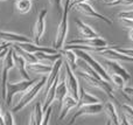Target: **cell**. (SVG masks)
Returning <instances> with one entry per match:
<instances>
[{"label": "cell", "mask_w": 133, "mask_h": 125, "mask_svg": "<svg viewBox=\"0 0 133 125\" xmlns=\"http://www.w3.org/2000/svg\"><path fill=\"white\" fill-rule=\"evenodd\" d=\"M103 111H105L106 116H108V118H109L108 124H115V125H119L120 124L119 116H118V112H117V110H116V107H115L113 103L106 102L105 104H104Z\"/></svg>", "instance_id": "cell-17"}, {"label": "cell", "mask_w": 133, "mask_h": 125, "mask_svg": "<svg viewBox=\"0 0 133 125\" xmlns=\"http://www.w3.org/2000/svg\"><path fill=\"white\" fill-rule=\"evenodd\" d=\"M77 74H78V76H79L82 80H84L89 85L95 87V88H98V89H101V90H103L106 95L110 96V98L113 101V102H116V97L113 96V90H112V88H111L109 81H105V80L102 78V77L91 76V75L87 74L85 71H78Z\"/></svg>", "instance_id": "cell-2"}, {"label": "cell", "mask_w": 133, "mask_h": 125, "mask_svg": "<svg viewBox=\"0 0 133 125\" xmlns=\"http://www.w3.org/2000/svg\"><path fill=\"white\" fill-rule=\"evenodd\" d=\"M26 68H27V71H32L34 74H49L51 71V65L44 64L42 62H34V63H27L26 64Z\"/></svg>", "instance_id": "cell-18"}, {"label": "cell", "mask_w": 133, "mask_h": 125, "mask_svg": "<svg viewBox=\"0 0 133 125\" xmlns=\"http://www.w3.org/2000/svg\"><path fill=\"white\" fill-rule=\"evenodd\" d=\"M113 1H116V0H104V2H105L106 5H110L111 2H113Z\"/></svg>", "instance_id": "cell-40"}, {"label": "cell", "mask_w": 133, "mask_h": 125, "mask_svg": "<svg viewBox=\"0 0 133 125\" xmlns=\"http://www.w3.org/2000/svg\"><path fill=\"white\" fill-rule=\"evenodd\" d=\"M64 64V69H65V76H66V88L68 91L70 93V95L72 97H75L76 100H78V96H79V84L78 81L76 78L75 74H74V70L70 68V65L66 62H63Z\"/></svg>", "instance_id": "cell-9"}, {"label": "cell", "mask_w": 133, "mask_h": 125, "mask_svg": "<svg viewBox=\"0 0 133 125\" xmlns=\"http://www.w3.org/2000/svg\"><path fill=\"white\" fill-rule=\"evenodd\" d=\"M122 109H123V115L125 116L127 123L133 125V108L129 104H123Z\"/></svg>", "instance_id": "cell-26"}, {"label": "cell", "mask_w": 133, "mask_h": 125, "mask_svg": "<svg viewBox=\"0 0 133 125\" xmlns=\"http://www.w3.org/2000/svg\"><path fill=\"white\" fill-rule=\"evenodd\" d=\"M39 80L34 78V80H22L20 82H7V95H6V104L11 105L13 96L18 93H25L27 91L29 88H32Z\"/></svg>", "instance_id": "cell-4"}, {"label": "cell", "mask_w": 133, "mask_h": 125, "mask_svg": "<svg viewBox=\"0 0 133 125\" xmlns=\"http://www.w3.org/2000/svg\"><path fill=\"white\" fill-rule=\"evenodd\" d=\"M14 67L13 60V48H8L6 56L2 62V74H1V97L2 100H6L7 95V76L8 71Z\"/></svg>", "instance_id": "cell-5"}, {"label": "cell", "mask_w": 133, "mask_h": 125, "mask_svg": "<svg viewBox=\"0 0 133 125\" xmlns=\"http://www.w3.org/2000/svg\"><path fill=\"white\" fill-rule=\"evenodd\" d=\"M72 50H75V53H76V55H77L78 58H82V60H84L85 62H87L88 64L90 65V67L94 68V69L96 70V71L98 73L99 75H101L102 78H104L105 81H109V82L111 81L110 75L108 74V71H106V70L104 69V68L102 67V65L99 64V63L97 62V61L95 60V58L92 57L91 55H90V54H88L87 51H84L83 49H72Z\"/></svg>", "instance_id": "cell-6"}, {"label": "cell", "mask_w": 133, "mask_h": 125, "mask_svg": "<svg viewBox=\"0 0 133 125\" xmlns=\"http://www.w3.org/2000/svg\"><path fill=\"white\" fill-rule=\"evenodd\" d=\"M117 5H124V6H131L133 5V0H116L111 2L110 6H117Z\"/></svg>", "instance_id": "cell-31"}, {"label": "cell", "mask_w": 133, "mask_h": 125, "mask_svg": "<svg viewBox=\"0 0 133 125\" xmlns=\"http://www.w3.org/2000/svg\"><path fill=\"white\" fill-rule=\"evenodd\" d=\"M110 78H111V82L112 83H115V85L117 87L118 89H124V84H125V80L123 78L122 76H119L118 74H115V73H112V74L110 75Z\"/></svg>", "instance_id": "cell-27"}, {"label": "cell", "mask_w": 133, "mask_h": 125, "mask_svg": "<svg viewBox=\"0 0 133 125\" xmlns=\"http://www.w3.org/2000/svg\"><path fill=\"white\" fill-rule=\"evenodd\" d=\"M9 48V47H8ZM8 48H6V49H4V50H1L0 51V60H2V58L6 56V54H7V51H8Z\"/></svg>", "instance_id": "cell-37"}, {"label": "cell", "mask_w": 133, "mask_h": 125, "mask_svg": "<svg viewBox=\"0 0 133 125\" xmlns=\"http://www.w3.org/2000/svg\"><path fill=\"white\" fill-rule=\"evenodd\" d=\"M0 124H4V118H2V111L0 108Z\"/></svg>", "instance_id": "cell-39"}, {"label": "cell", "mask_w": 133, "mask_h": 125, "mask_svg": "<svg viewBox=\"0 0 133 125\" xmlns=\"http://www.w3.org/2000/svg\"><path fill=\"white\" fill-rule=\"evenodd\" d=\"M13 60H14V65L18 68L19 73H20L21 77L23 80H29V75L27 73V68H26V64H27V61L25 60L23 56H21L20 54H18L15 50L13 49Z\"/></svg>", "instance_id": "cell-16"}, {"label": "cell", "mask_w": 133, "mask_h": 125, "mask_svg": "<svg viewBox=\"0 0 133 125\" xmlns=\"http://www.w3.org/2000/svg\"><path fill=\"white\" fill-rule=\"evenodd\" d=\"M77 103H78V101L76 100L75 97H72L71 95H66L65 97L63 98L62 104H61L62 108H61V114H60V116H58V119H60V121L64 119L65 116L68 115V112L70 111L71 109L77 107Z\"/></svg>", "instance_id": "cell-14"}, {"label": "cell", "mask_w": 133, "mask_h": 125, "mask_svg": "<svg viewBox=\"0 0 133 125\" xmlns=\"http://www.w3.org/2000/svg\"><path fill=\"white\" fill-rule=\"evenodd\" d=\"M70 1L71 0H65L63 13H62V16H61L62 19H61V22L58 25L56 37L54 40L53 48H55L56 50H61L63 48L66 34H68V13H69V9H70Z\"/></svg>", "instance_id": "cell-1"}, {"label": "cell", "mask_w": 133, "mask_h": 125, "mask_svg": "<svg viewBox=\"0 0 133 125\" xmlns=\"http://www.w3.org/2000/svg\"><path fill=\"white\" fill-rule=\"evenodd\" d=\"M42 121H43V110H42V105L40 102H37L34 105L32 116H30V122L29 124L33 125H41Z\"/></svg>", "instance_id": "cell-21"}, {"label": "cell", "mask_w": 133, "mask_h": 125, "mask_svg": "<svg viewBox=\"0 0 133 125\" xmlns=\"http://www.w3.org/2000/svg\"><path fill=\"white\" fill-rule=\"evenodd\" d=\"M105 64L108 65V68L111 70V71L115 73V74H118L119 76H122L126 82H129L130 80H131V75L129 74V71H127L120 63H118V61L109 60L108 58V60L105 61Z\"/></svg>", "instance_id": "cell-13"}, {"label": "cell", "mask_w": 133, "mask_h": 125, "mask_svg": "<svg viewBox=\"0 0 133 125\" xmlns=\"http://www.w3.org/2000/svg\"><path fill=\"white\" fill-rule=\"evenodd\" d=\"M62 55L65 57V62L70 65L71 69L75 70L77 68V55L75 51H72V49H64L62 51Z\"/></svg>", "instance_id": "cell-23"}, {"label": "cell", "mask_w": 133, "mask_h": 125, "mask_svg": "<svg viewBox=\"0 0 133 125\" xmlns=\"http://www.w3.org/2000/svg\"><path fill=\"white\" fill-rule=\"evenodd\" d=\"M14 5H15L16 11L20 14H27L28 12H30L33 6L32 0H15Z\"/></svg>", "instance_id": "cell-24"}, {"label": "cell", "mask_w": 133, "mask_h": 125, "mask_svg": "<svg viewBox=\"0 0 133 125\" xmlns=\"http://www.w3.org/2000/svg\"><path fill=\"white\" fill-rule=\"evenodd\" d=\"M104 105L102 103H92V104H85L78 108V110L75 112V115L72 116L71 121L69 122V124H74L76 122V119L81 116H92V115H98L103 111Z\"/></svg>", "instance_id": "cell-8"}, {"label": "cell", "mask_w": 133, "mask_h": 125, "mask_svg": "<svg viewBox=\"0 0 133 125\" xmlns=\"http://www.w3.org/2000/svg\"><path fill=\"white\" fill-rule=\"evenodd\" d=\"M112 48L116 49L117 51H119V53H123V54H126V55L133 56V49H131V48H122V47H117V46H112Z\"/></svg>", "instance_id": "cell-30"}, {"label": "cell", "mask_w": 133, "mask_h": 125, "mask_svg": "<svg viewBox=\"0 0 133 125\" xmlns=\"http://www.w3.org/2000/svg\"><path fill=\"white\" fill-rule=\"evenodd\" d=\"M68 95V88H66V83L65 80L62 78V81L60 83H57L56 87V93H55V100L57 101L60 104H62V101L65 96Z\"/></svg>", "instance_id": "cell-22"}, {"label": "cell", "mask_w": 133, "mask_h": 125, "mask_svg": "<svg viewBox=\"0 0 133 125\" xmlns=\"http://www.w3.org/2000/svg\"><path fill=\"white\" fill-rule=\"evenodd\" d=\"M0 40L9 43H21V42H32L29 37L12 32H0Z\"/></svg>", "instance_id": "cell-15"}, {"label": "cell", "mask_w": 133, "mask_h": 125, "mask_svg": "<svg viewBox=\"0 0 133 125\" xmlns=\"http://www.w3.org/2000/svg\"><path fill=\"white\" fill-rule=\"evenodd\" d=\"M78 103H77V107H82V105L85 104H92V103H98L99 100L95 96L90 95V94L85 93V90L83 88L79 87V96H78Z\"/></svg>", "instance_id": "cell-20"}, {"label": "cell", "mask_w": 133, "mask_h": 125, "mask_svg": "<svg viewBox=\"0 0 133 125\" xmlns=\"http://www.w3.org/2000/svg\"><path fill=\"white\" fill-rule=\"evenodd\" d=\"M8 47H9V42H5L4 41V43L0 44V51L4 50V49H6V48H8Z\"/></svg>", "instance_id": "cell-36"}, {"label": "cell", "mask_w": 133, "mask_h": 125, "mask_svg": "<svg viewBox=\"0 0 133 125\" xmlns=\"http://www.w3.org/2000/svg\"><path fill=\"white\" fill-rule=\"evenodd\" d=\"M2 118H4V124L6 125H14L15 122H14L13 115H12L11 111H6L4 115H2Z\"/></svg>", "instance_id": "cell-28"}, {"label": "cell", "mask_w": 133, "mask_h": 125, "mask_svg": "<svg viewBox=\"0 0 133 125\" xmlns=\"http://www.w3.org/2000/svg\"><path fill=\"white\" fill-rule=\"evenodd\" d=\"M46 82H47V77L46 76H43L41 80H39V81H37L36 83L32 87V88L28 89L27 93H26L25 95L21 97L20 102H19L18 104L13 108V110H12V111H13V112H18V111H20V110H22L26 105L29 104V103L35 98V96H36L37 94L41 91V89L46 85Z\"/></svg>", "instance_id": "cell-3"}, {"label": "cell", "mask_w": 133, "mask_h": 125, "mask_svg": "<svg viewBox=\"0 0 133 125\" xmlns=\"http://www.w3.org/2000/svg\"><path fill=\"white\" fill-rule=\"evenodd\" d=\"M72 8H75L76 11H78L79 13L84 14V15L87 16H90V18H95V19H101V20H103L104 22H106L108 25H112V20L109 18H106V16L102 15L101 13H98V12L96 11V9L94 8V7L91 6L90 4H88V1H83V2H78V4H76L75 6L72 7Z\"/></svg>", "instance_id": "cell-7"}, {"label": "cell", "mask_w": 133, "mask_h": 125, "mask_svg": "<svg viewBox=\"0 0 133 125\" xmlns=\"http://www.w3.org/2000/svg\"><path fill=\"white\" fill-rule=\"evenodd\" d=\"M75 22H76V25H77L78 32H79V34H81L82 37H96V36H98V34H97V33L95 32L89 25L84 23L83 21L76 19Z\"/></svg>", "instance_id": "cell-19"}, {"label": "cell", "mask_w": 133, "mask_h": 125, "mask_svg": "<svg viewBox=\"0 0 133 125\" xmlns=\"http://www.w3.org/2000/svg\"><path fill=\"white\" fill-rule=\"evenodd\" d=\"M119 18H129V19H133V11H124V12H120L118 14Z\"/></svg>", "instance_id": "cell-34"}, {"label": "cell", "mask_w": 133, "mask_h": 125, "mask_svg": "<svg viewBox=\"0 0 133 125\" xmlns=\"http://www.w3.org/2000/svg\"><path fill=\"white\" fill-rule=\"evenodd\" d=\"M68 44H82V46H88V47H108V41L103 37H82V39H76V40H71L68 42Z\"/></svg>", "instance_id": "cell-10"}, {"label": "cell", "mask_w": 133, "mask_h": 125, "mask_svg": "<svg viewBox=\"0 0 133 125\" xmlns=\"http://www.w3.org/2000/svg\"><path fill=\"white\" fill-rule=\"evenodd\" d=\"M123 93L126 94V95L133 96V87H124V89H123Z\"/></svg>", "instance_id": "cell-35"}, {"label": "cell", "mask_w": 133, "mask_h": 125, "mask_svg": "<svg viewBox=\"0 0 133 125\" xmlns=\"http://www.w3.org/2000/svg\"><path fill=\"white\" fill-rule=\"evenodd\" d=\"M127 36H129V40L133 43V28L129 30V34H127Z\"/></svg>", "instance_id": "cell-38"}, {"label": "cell", "mask_w": 133, "mask_h": 125, "mask_svg": "<svg viewBox=\"0 0 133 125\" xmlns=\"http://www.w3.org/2000/svg\"><path fill=\"white\" fill-rule=\"evenodd\" d=\"M102 56H104L105 58H109V60H115V61H127V62H133V56L131 55H126V54H123L117 51L116 49L111 47H106L103 51H101Z\"/></svg>", "instance_id": "cell-12"}, {"label": "cell", "mask_w": 133, "mask_h": 125, "mask_svg": "<svg viewBox=\"0 0 133 125\" xmlns=\"http://www.w3.org/2000/svg\"><path fill=\"white\" fill-rule=\"evenodd\" d=\"M46 16H47V9H42L37 15V20L34 25V42L39 44L41 41V37L46 29Z\"/></svg>", "instance_id": "cell-11"}, {"label": "cell", "mask_w": 133, "mask_h": 125, "mask_svg": "<svg viewBox=\"0 0 133 125\" xmlns=\"http://www.w3.org/2000/svg\"><path fill=\"white\" fill-rule=\"evenodd\" d=\"M50 4L53 5V7L55 8V11L57 12V14L60 16H62L63 8H62V0H50Z\"/></svg>", "instance_id": "cell-29"}, {"label": "cell", "mask_w": 133, "mask_h": 125, "mask_svg": "<svg viewBox=\"0 0 133 125\" xmlns=\"http://www.w3.org/2000/svg\"><path fill=\"white\" fill-rule=\"evenodd\" d=\"M51 110H53V108L48 107V109L44 111V116H43V121H42V125H47L49 123V118H50V114H51Z\"/></svg>", "instance_id": "cell-32"}, {"label": "cell", "mask_w": 133, "mask_h": 125, "mask_svg": "<svg viewBox=\"0 0 133 125\" xmlns=\"http://www.w3.org/2000/svg\"><path fill=\"white\" fill-rule=\"evenodd\" d=\"M0 1H6V0H0Z\"/></svg>", "instance_id": "cell-41"}, {"label": "cell", "mask_w": 133, "mask_h": 125, "mask_svg": "<svg viewBox=\"0 0 133 125\" xmlns=\"http://www.w3.org/2000/svg\"><path fill=\"white\" fill-rule=\"evenodd\" d=\"M34 55L36 56V58L39 61H50V62H55L56 60L62 57V53H56V54H48L43 53V51H36L34 53Z\"/></svg>", "instance_id": "cell-25"}, {"label": "cell", "mask_w": 133, "mask_h": 125, "mask_svg": "<svg viewBox=\"0 0 133 125\" xmlns=\"http://www.w3.org/2000/svg\"><path fill=\"white\" fill-rule=\"evenodd\" d=\"M122 19V22L124 23V26L125 27H127V28H133V19H129V18H120Z\"/></svg>", "instance_id": "cell-33"}]
</instances>
